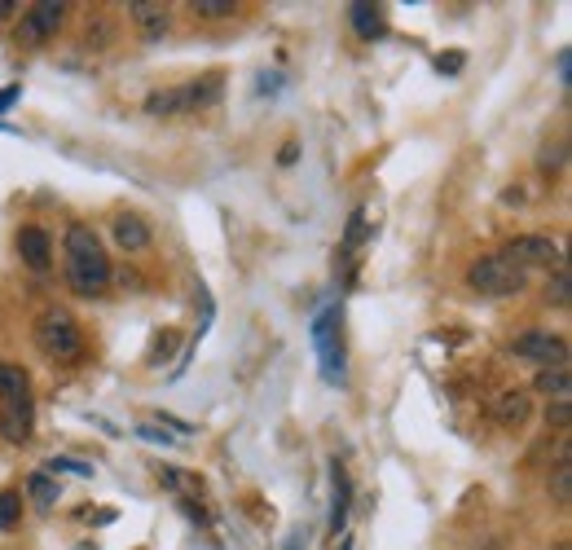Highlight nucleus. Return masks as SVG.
<instances>
[{
    "mask_svg": "<svg viewBox=\"0 0 572 550\" xmlns=\"http://www.w3.org/2000/svg\"><path fill=\"white\" fill-rule=\"evenodd\" d=\"M62 247H66V282H71V291L84 295V300H97L110 286V260L97 234L88 225H71Z\"/></svg>",
    "mask_w": 572,
    "mask_h": 550,
    "instance_id": "f257e3e1",
    "label": "nucleus"
},
{
    "mask_svg": "<svg viewBox=\"0 0 572 550\" xmlns=\"http://www.w3.org/2000/svg\"><path fill=\"white\" fill-rule=\"evenodd\" d=\"M339 322H344V313H339V304H326L322 313L313 317V348H317V366H322V379L335 388V383H344V339H339Z\"/></svg>",
    "mask_w": 572,
    "mask_h": 550,
    "instance_id": "f03ea898",
    "label": "nucleus"
},
{
    "mask_svg": "<svg viewBox=\"0 0 572 550\" xmlns=\"http://www.w3.org/2000/svg\"><path fill=\"white\" fill-rule=\"evenodd\" d=\"M36 344L44 357L53 361H75L84 352V339H80V326L66 308H49V313L36 322Z\"/></svg>",
    "mask_w": 572,
    "mask_h": 550,
    "instance_id": "7ed1b4c3",
    "label": "nucleus"
},
{
    "mask_svg": "<svg viewBox=\"0 0 572 550\" xmlns=\"http://www.w3.org/2000/svg\"><path fill=\"white\" fill-rule=\"evenodd\" d=\"M528 282V273L520 269V264H511L498 251V256H480L476 264L467 269V286L480 295H520Z\"/></svg>",
    "mask_w": 572,
    "mask_h": 550,
    "instance_id": "20e7f679",
    "label": "nucleus"
},
{
    "mask_svg": "<svg viewBox=\"0 0 572 550\" xmlns=\"http://www.w3.org/2000/svg\"><path fill=\"white\" fill-rule=\"evenodd\" d=\"M62 18H66V5H62V0H40V5H31L27 14H22V22H18L14 36H18V44L36 49V44H44V40L58 36Z\"/></svg>",
    "mask_w": 572,
    "mask_h": 550,
    "instance_id": "39448f33",
    "label": "nucleus"
},
{
    "mask_svg": "<svg viewBox=\"0 0 572 550\" xmlns=\"http://www.w3.org/2000/svg\"><path fill=\"white\" fill-rule=\"evenodd\" d=\"M511 352L520 361H537L542 370H555V366H564V361H568L564 335H550V330H528V335H520L511 344Z\"/></svg>",
    "mask_w": 572,
    "mask_h": 550,
    "instance_id": "423d86ee",
    "label": "nucleus"
},
{
    "mask_svg": "<svg viewBox=\"0 0 572 550\" xmlns=\"http://www.w3.org/2000/svg\"><path fill=\"white\" fill-rule=\"evenodd\" d=\"M502 256L511 260V264H520V269L528 273L533 264H559V242L555 238H542V234H524V238L506 242Z\"/></svg>",
    "mask_w": 572,
    "mask_h": 550,
    "instance_id": "0eeeda50",
    "label": "nucleus"
},
{
    "mask_svg": "<svg viewBox=\"0 0 572 550\" xmlns=\"http://www.w3.org/2000/svg\"><path fill=\"white\" fill-rule=\"evenodd\" d=\"M31 423H36L31 392L27 396H14V401H5V414H0V436H5L9 445H27V440H31Z\"/></svg>",
    "mask_w": 572,
    "mask_h": 550,
    "instance_id": "6e6552de",
    "label": "nucleus"
},
{
    "mask_svg": "<svg viewBox=\"0 0 572 550\" xmlns=\"http://www.w3.org/2000/svg\"><path fill=\"white\" fill-rule=\"evenodd\" d=\"M330 489H335V502H330V533L344 537V524H348V511H352V484H348V471L344 462H330Z\"/></svg>",
    "mask_w": 572,
    "mask_h": 550,
    "instance_id": "1a4fd4ad",
    "label": "nucleus"
},
{
    "mask_svg": "<svg viewBox=\"0 0 572 550\" xmlns=\"http://www.w3.org/2000/svg\"><path fill=\"white\" fill-rule=\"evenodd\" d=\"M18 256L31 264V269L36 273H44L53 264V242H49V234H44V229H18Z\"/></svg>",
    "mask_w": 572,
    "mask_h": 550,
    "instance_id": "9d476101",
    "label": "nucleus"
},
{
    "mask_svg": "<svg viewBox=\"0 0 572 550\" xmlns=\"http://www.w3.org/2000/svg\"><path fill=\"white\" fill-rule=\"evenodd\" d=\"M348 22H352V31H357L361 40H379L383 31H388V22H383V9L370 5V0H357V5H348Z\"/></svg>",
    "mask_w": 572,
    "mask_h": 550,
    "instance_id": "9b49d317",
    "label": "nucleus"
},
{
    "mask_svg": "<svg viewBox=\"0 0 572 550\" xmlns=\"http://www.w3.org/2000/svg\"><path fill=\"white\" fill-rule=\"evenodd\" d=\"M146 110L150 115H190L194 110V97H190V84L185 88H163V93H150L146 97Z\"/></svg>",
    "mask_w": 572,
    "mask_h": 550,
    "instance_id": "f8f14e48",
    "label": "nucleus"
},
{
    "mask_svg": "<svg viewBox=\"0 0 572 550\" xmlns=\"http://www.w3.org/2000/svg\"><path fill=\"white\" fill-rule=\"evenodd\" d=\"M533 414V401L515 388V392H502V396H493V418H498L502 427H520L524 418Z\"/></svg>",
    "mask_w": 572,
    "mask_h": 550,
    "instance_id": "ddd939ff",
    "label": "nucleus"
},
{
    "mask_svg": "<svg viewBox=\"0 0 572 550\" xmlns=\"http://www.w3.org/2000/svg\"><path fill=\"white\" fill-rule=\"evenodd\" d=\"M115 242L124 251H146L150 247V225L141 216H115Z\"/></svg>",
    "mask_w": 572,
    "mask_h": 550,
    "instance_id": "4468645a",
    "label": "nucleus"
},
{
    "mask_svg": "<svg viewBox=\"0 0 572 550\" xmlns=\"http://www.w3.org/2000/svg\"><path fill=\"white\" fill-rule=\"evenodd\" d=\"M132 18L141 22V31H146V40H159L163 31H168V9L154 5V0H132Z\"/></svg>",
    "mask_w": 572,
    "mask_h": 550,
    "instance_id": "2eb2a0df",
    "label": "nucleus"
},
{
    "mask_svg": "<svg viewBox=\"0 0 572 550\" xmlns=\"http://www.w3.org/2000/svg\"><path fill=\"white\" fill-rule=\"evenodd\" d=\"M27 498L40 506V511H53V502L62 498V484L53 476H44V471H36V476L27 480Z\"/></svg>",
    "mask_w": 572,
    "mask_h": 550,
    "instance_id": "dca6fc26",
    "label": "nucleus"
},
{
    "mask_svg": "<svg viewBox=\"0 0 572 550\" xmlns=\"http://www.w3.org/2000/svg\"><path fill=\"white\" fill-rule=\"evenodd\" d=\"M542 396H555V401H568V392H572V383H568V366H555V370H542L537 374V383H533Z\"/></svg>",
    "mask_w": 572,
    "mask_h": 550,
    "instance_id": "f3484780",
    "label": "nucleus"
},
{
    "mask_svg": "<svg viewBox=\"0 0 572 550\" xmlns=\"http://www.w3.org/2000/svg\"><path fill=\"white\" fill-rule=\"evenodd\" d=\"M550 498H555L559 506L572 502V458H568V445H564V454H559L555 476H550Z\"/></svg>",
    "mask_w": 572,
    "mask_h": 550,
    "instance_id": "a211bd4d",
    "label": "nucleus"
},
{
    "mask_svg": "<svg viewBox=\"0 0 572 550\" xmlns=\"http://www.w3.org/2000/svg\"><path fill=\"white\" fill-rule=\"evenodd\" d=\"M220 93H225V84H220V75H203V80L190 84V97H194V110H207L220 102Z\"/></svg>",
    "mask_w": 572,
    "mask_h": 550,
    "instance_id": "6ab92c4d",
    "label": "nucleus"
},
{
    "mask_svg": "<svg viewBox=\"0 0 572 550\" xmlns=\"http://www.w3.org/2000/svg\"><path fill=\"white\" fill-rule=\"evenodd\" d=\"M27 392H31L27 370L5 366V361H0V396H5V401H14V396H27Z\"/></svg>",
    "mask_w": 572,
    "mask_h": 550,
    "instance_id": "aec40b11",
    "label": "nucleus"
},
{
    "mask_svg": "<svg viewBox=\"0 0 572 550\" xmlns=\"http://www.w3.org/2000/svg\"><path fill=\"white\" fill-rule=\"evenodd\" d=\"M44 467H49L53 480H58V476H84V480H93V467H88V462H80V458H49Z\"/></svg>",
    "mask_w": 572,
    "mask_h": 550,
    "instance_id": "412c9836",
    "label": "nucleus"
},
{
    "mask_svg": "<svg viewBox=\"0 0 572 550\" xmlns=\"http://www.w3.org/2000/svg\"><path fill=\"white\" fill-rule=\"evenodd\" d=\"M194 18H229L238 14V0H190Z\"/></svg>",
    "mask_w": 572,
    "mask_h": 550,
    "instance_id": "4be33fe9",
    "label": "nucleus"
},
{
    "mask_svg": "<svg viewBox=\"0 0 572 550\" xmlns=\"http://www.w3.org/2000/svg\"><path fill=\"white\" fill-rule=\"evenodd\" d=\"M18 515H22V493L5 489V493H0V528H14Z\"/></svg>",
    "mask_w": 572,
    "mask_h": 550,
    "instance_id": "5701e85b",
    "label": "nucleus"
},
{
    "mask_svg": "<svg viewBox=\"0 0 572 550\" xmlns=\"http://www.w3.org/2000/svg\"><path fill=\"white\" fill-rule=\"evenodd\" d=\"M546 300H550V304H559V308H568V269H564V264H559L555 278L546 282Z\"/></svg>",
    "mask_w": 572,
    "mask_h": 550,
    "instance_id": "b1692460",
    "label": "nucleus"
},
{
    "mask_svg": "<svg viewBox=\"0 0 572 550\" xmlns=\"http://www.w3.org/2000/svg\"><path fill=\"white\" fill-rule=\"evenodd\" d=\"M546 423H550V427H559V432H568V423H572V405H568V401H555V405L546 410Z\"/></svg>",
    "mask_w": 572,
    "mask_h": 550,
    "instance_id": "393cba45",
    "label": "nucleus"
},
{
    "mask_svg": "<svg viewBox=\"0 0 572 550\" xmlns=\"http://www.w3.org/2000/svg\"><path fill=\"white\" fill-rule=\"evenodd\" d=\"M137 436H141V440H150V445H176V440H172L168 432H159L154 423H141V427H137Z\"/></svg>",
    "mask_w": 572,
    "mask_h": 550,
    "instance_id": "a878e982",
    "label": "nucleus"
},
{
    "mask_svg": "<svg viewBox=\"0 0 572 550\" xmlns=\"http://www.w3.org/2000/svg\"><path fill=\"white\" fill-rule=\"evenodd\" d=\"M555 75H559V84H572V53L568 49H559V58H555Z\"/></svg>",
    "mask_w": 572,
    "mask_h": 550,
    "instance_id": "bb28decb",
    "label": "nucleus"
},
{
    "mask_svg": "<svg viewBox=\"0 0 572 550\" xmlns=\"http://www.w3.org/2000/svg\"><path fill=\"white\" fill-rule=\"evenodd\" d=\"M22 97V88L18 84H9V88H0V115H5V110H14V102Z\"/></svg>",
    "mask_w": 572,
    "mask_h": 550,
    "instance_id": "cd10ccee",
    "label": "nucleus"
},
{
    "mask_svg": "<svg viewBox=\"0 0 572 550\" xmlns=\"http://www.w3.org/2000/svg\"><path fill=\"white\" fill-rule=\"evenodd\" d=\"M436 71H440V75H454V71H462V58H458V53H449V58H436Z\"/></svg>",
    "mask_w": 572,
    "mask_h": 550,
    "instance_id": "c85d7f7f",
    "label": "nucleus"
},
{
    "mask_svg": "<svg viewBox=\"0 0 572 550\" xmlns=\"http://www.w3.org/2000/svg\"><path fill=\"white\" fill-rule=\"evenodd\" d=\"M282 550H308V533H304V528H295V533L286 537V546H282Z\"/></svg>",
    "mask_w": 572,
    "mask_h": 550,
    "instance_id": "c756f323",
    "label": "nucleus"
},
{
    "mask_svg": "<svg viewBox=\"0 0 572 550\" xmlns=\"http://www.w3.org/2000/svg\"><path fill=\"white\" fill-rule=\"evenodd\" d=\"M9 9H18L14 0H0V18H9Z\"/></svg>",
    "mask_w": 572,
    "mask_h": 550,
    "instance_id": "7c9ffc66",
    "label": "nucleus"
},
{
    "mask_svg": "<svg viewBox=\"0 0 572 550\" xmlns=\"http://www.w3.org/2000/svg\"><path fill=\"white\" fill-rule=\"evenodd\" d=\"M339 550H352V542H344V546H339Z\"/></svg>",
    "mask_w": 572,
    "mask_h": 550,
    "instance_id": "2f4dec72",
    "label": "nucleus"
}]
</instances>
